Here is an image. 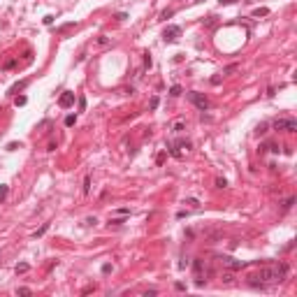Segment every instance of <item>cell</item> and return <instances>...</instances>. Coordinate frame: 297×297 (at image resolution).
<instances>
[{
	"mask_svg": "<svg viewBox=\"0 0 297 297\" xmlns=\"http://www.w3.org/2000/svg\"><path fill=\"white\" fill-rule=\"evenodd\" d=\"M290 267L286 262H278V265H272V267H262V269L258 272V274L248 276V283L255 288H265V283H278L283 281V278L288 276Z\"/></svg>",
	"mask_w": 297,
	"mask_h": 297,
	"instance_id": "6da1fadb",
	"label": "cell"
},
{
	"mask_svg": "<svg viewBox=\"0 0 297 297\" xmlns=\"http://www.w3.org/2000/svg\"><path fill=\"white\" fill-rule=\"evenodd\" d=\"M191 148H193V142L191 139H176V142H170V144H167V151L174 158H183Z\"/></svg>",
	"mask_w": 297,
	"mask_h": 297,
	"instance_id": "7a4b0ae2",
	"label": "cell"
},
{
	"mask_svg": "<svg viewBox=\"0 0 297 297\" xmlns=\"http://www.w3.org/2000/svg\"><path fill=\"white\" fill-rule=\"evenodd\" d=\"M272 126H274V130H283V132H297V121L295 118H276Z\"/></svg>",
	"mask_w": 297,
	"mask_h": 297,
	"instance_id": "3957f363",
	"label": "cell"
},
{
	"mask_svg": "<svg viewBox=\"0 0 297 297\" xmlns=\"http://www.w3.org/2000/svg\"><path fill=\"white\" fill-rule=\"evenodd\" d=\"M188 98H191V102H193L195 107H197L200 111H207V109L211 107V105H209V98H207V95H202V93H195V91H193Z\"/></svg>",
	"mask_w": 297,
	"mask_h": 297,
	"instance_id": "277c9868",
	"label": "cell"
},
{
	"mask_svg": "<svg viewBox=\"0 0 297 297\" xmlns=\"http://www.w3.org/2000/svg\"><path fill=\"white\" fill-rule=\"evenodd\" d=\"M218 260H221V262H223L225 267H228V269H232V272H237V269H244V267H246V262H244V260L230 258V255H221Z\"/></svg>",
	"mask_w": 297,
	"mask_h": 297,
	"instance_id": "5b68a950",
	"label": "cell"
},
{
	"mask_svg": "<svg viewBox=\"0 0 297 297\" xmlns=\"http://www.w3.org/2000/svg\"><path fill=\"white\" fill-rule=\"evenodd\" d=\"M179 35H181V28L179 26H167V28H165V33H163V40H165V42H176Z\"/></svg>",
	"mask_w": 297,
	"mask_h": 297,
	"instance_id": "8992f818",
	"label": "cell"
},
{
	"mask_svg": "<svg viewBox=\"0 0 297 297\" xmlns=\"http://www.w3.org/2000/svg\"><path fill=\"white\" fill-rule=\"evenodd\" d=\"M58 105H61L63 109H68V107H72V105H74V93H72V91H65L63 95H61V100H58Z\"/></svg>",
	"mask_w": 297,
	"mask_h": 297,
	"instance_id": "52a82bcc",
	"label": "cell"
},
{
	"mask_svg": "<svg viewBox=\"0 0 297 297\" xmlns=\"http://www.w3.org/2000/svg\"><path fill=\"white\" fill-rule=\"evenodd\" d=\"M170 130H172V132H176V135H179L181 130H186V121H183V118H176V121H172Z\"/></svg>",
	"mask_w": 297,
	"mask_h": 297,
	"instance_id": "ba28073f",
	"label": "cell"
},
{
	"mask_svg": "<svg viewBox=\"0 0 297 297\" xmlns=\"http://www.w3.org/2000/svg\"><path fill=\"white\" fill-rule=\"evenodd\" d=\"M74 123H77V116H74V114H68V116H65V126H68V128H72Z\"/></svg>",
	"mask_w": 297,
	"mask_h": 297,
	"instance_id": "9c48e42d",
	"label": "cell"
},
{
	"mask_svg": "<svg viewBox=\"0 0 297 297\" xmlns=\"http://www.w3.org/2000/svg\"><path fill=\"white\" fill-rule=\"evenodd\" d=\"M170 95H172V98H176V95H181V86H176V84H174V86H172V88H170Z\"/></svg>",
	"mask_w": 297,
	"mask_h": 297,
	"instance_id": "30bf717a",
	"label": "cell"
},
{
	"mask_svg": "<svg viewBox=\"0 0 297 297\" xmlns=\"http://www.w3.org/2000/svg\"><path fill=\"white\" fill-rule=\"evenodd\" d=\"M46 230H49V223H44V225H42V228H40V230H37V232H35L33 237H35V239H37V237H42V235L46 232Z\"/></svg>",
	"mask_w": 297,
	"mask_h": 297,
	"instance_id": "8fae6325",
	"label": "cell"
},
{
	"mask_svg": "<svg viewBox=\"0 0 297 297\" xmlns=\"http://www.w3.org/2000/svg\"><path fill=\"white\" fill-rule=\"evenodd\" d=\"M126 221H123V218H109V228L111 225H114V228H118V225H123Z\"/></svg>",
	"mask_w": 297,
	"mask_h": 297,
	"instance_id": "7c38bea8",
	"label": "cell"
},
{
	"mask_svg": "<svg viewBox=\"0 0 297 297\" xmlns=\"http://www.w3.org/2000/svg\"><path fill=\"white\" fill-rule=\"evenodd\" d=\"M14 105L16 107H23V105H26V95H16L14 98Z\"/></svg>",
	"mask_w": 297,
	"mask_h": 297,
	"instance_id": "4fadbf2b",
	"label": "cell"
},
{
	"mask_svg": "<svg viewBox=\"0 0 297 297\" xmlns=\"http://www.w3.org/2000/svg\"><path fill=\"white\" fill-rule=\"evenodd\" d=\"M265 14H269V9H267V7H260V9L253 12V16H265Z\"/></svg>",
	"mask_w": 297,
	"mask_h": 297,
	"instance_id": "5bb4252c",
	"label": "cell"
},
{
	"mask_svg": "<svg viewBox=\"0 0 297 297\" xmlns=\"http://www.w3.org/2000/svg\"><path fill=\"white\" fill-rule=\"evenodd\" d=\"M267 128H269L267 123H260V126L255 128V132H258V135H265V132H267Z\"/></svg>",
	"mask_w": 297,
	"mask_h": 297,
	"instance_id": "9a60e30c",
	"label": "cell"
},
{
	"mask_svg": "<svg viewBox=\"0 0 297 297\" xmlns=\"http://www.w3.org/2000/svg\"><path fill=\"white\" fill-rule=\"evenodd\" d=\"M84 193L86 195L91 193V176H86V179H84Z\"/></svg>",
	"mask_w": 297,
	"mask_h": 297,
	"instance_id": "2e32d148",
	"label": "cell"
},
{
	"mask_svg": "<svg viewBox=\"0 0 297 297\" xmlns=\"http://www.w3.org/2000/svg\"><path fill=\"white\" fill-rule=\"evenodd\" d=\"M293 202H295V197H288L286 202H283V211H288L290 207H293Z\"/></svg>",
	"mask_w": 297,
	"mask_h": 297,
	"instance_id": "e0dca14e",
	"label": "cell"
},
{
	"mask_svg": "<svg viewBox=\"0 0 297 297\" xmlns=\"http://www.w3.org/2000/svg\"><path fill=\"white\" fill-rule=\"evenodd\" d=\"M7 197V186H0V202Z\"/></svg>",
	"mask_w": 297,
	"mask_h": 297,
	"instance_id": "ac0fdd59",
	"label": "cell"
},
{
	"mask_svg": "<svg viewBox=\"0 0 297 297\" xmlns=\"http://www.w3.org/2000/svg\"><path fill=\"white\" fill-rule=\"evenodd\" d=\"M16 272H21V274H23V272H28V265H26V262H21V265H16Z\"/></svg>",
	"mask_w": 297,
	"mask_h": 297,
	"instance_id": "d6986e66",
	"label": "cell"
},
{
	"mask_svg": "<svg viewBox=\"0 0 297 297\" xmlns=\"http://www.w3.org/2000/svg\"><path fill=\"white\" fill-rule=\"evenodd\" d=\"M225 186H228V181H225V179H216V188H225Z\"/></svg>",
	"mask_w": 297,
	"mask_h": 297,
	"instance_id": "ffe728a7",
	"label": "cell"
},
{
	"mask_svg": "<svg viewBox=\"0 0 297 297\" xmlns=\"http://www.w3.org/2000/svg\"><path fill=\"white\" fill-rule=\"evenodd\" d=\"M170 16H174V9H165L163 12V19H170Z\"/></svg>",
	"mask_w": 297,
	"mask_h": 297,
	"instance_id": "44dd1931",
	"label": "cell"
},
{
	"mask_svg": "<svg viewBox=\"0 0 297 297\" xmlns=\"http://www.w3.org/2000/svg\"><path fill=\"white\" fill-rule=\"evenodd\" d=\"M16 293H19V295H30V288H19Z\"/></svg>",
	"mask_w": 297,
	"mask_h": 297,
	"instance_id": "7402d4cb",
	"label": "cell"
},
{
	"mask_svg": "<svg viewBox=\"0 0 297 297\" xmlns=\"http://www.w3.org/2000/svg\"><path fill=\"white\" fill-rule=\"evenodd\" d=\"M79 109H81V111L86 109V98H79Z\"/></svg>",
	"mask_w": 297,
	"mask_h": 297,
	"instance_id": "603a6c76",
	"label": "cell"
},
{
	"mask_svg": "<svg viewBox=\"0 0 297 297\" xmlns=\"http://www.w3.org/2000/svg\"><path fill=\"white\" fill-rule=\"evenodd\" d=\"M109 272H111V265H109V262L102 265V274H109Z\"/></svg>",
	"mask_w": 297,
	"mask_h": 297,
	"instance_id": "cb8c5ba5",
	"label": "cell"
},
{
	"mask_svg": "<svg viewBox=\"0 0 297 297\" xmlns=\"http://www.w3.org/2000/svg\"><path fill=\"white\" fill-rule=\"evenodd\" d=\"M44 23H46V26H51V23H53V16H51V14L44 16Z\"/></svg>",
	"mask_w": 297,
	"mask_h": 297,
	"instance_id": "d4e9b609",
	"label": "cell"
},
{
	"mask_svg": "<svg viewBox=\"0 0 297 297\" xmlns=\"http://www.w3.org/2000/svg\"><path fill=\"white\" fill-rule=\"evenodd\" d=\"M14 65H16L14 61H7V63H5V70H12V68H14Z\"/></svg>",
	"mask_w": 297,
	"mask_h": 297,
	"instance_id": "484cf974",
	"label": "cell"
},
{
	"mask_svg": "<svg viewBox=\"0 0 297 297\" xmlns=\"http://www.w3.org/2000/svg\"><path fill=\"white\" fill-rule=\"evenodd\" d=\"M221 5H232V3H237V0H218Z\"/></svg>",
	"mask_w": 297,
	"mask_h": 297,
	"instance_id": "4316f807",
	"label": "cell"
}]
</instances>
